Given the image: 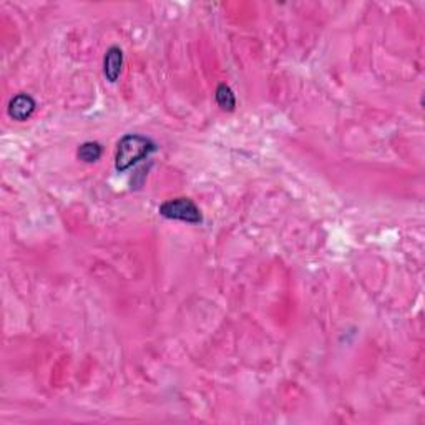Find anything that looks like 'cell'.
<instances>
[{
    "label": "cell",
    "instance_id": "5",
    "mask_svg": "<svg viewBox=\"0 0 425 425\" xmlns=\"http://www.w3.org/2000/svg\"><path fill=\"white\" fill-rule=\"evenodd\" d=\"M215 98H216V103H218V107L221 108V110H224V111L235 110L236 97H235V94H232L231 88L228 87L226 83H219V85L216 87Z\"/></svg>",
    "mask_w": 425,
    "mask_h": 425
},
{
    "label": "cell",
    "instance_id": "2",
    "mask_svg": "<svg viewBox=\"0 0 425 425\" xmlns=\"http://www.w3.org/2000/svg\"><path fill=\"white\" fill-rule=\"evenodd\" d=\"M160 215L163 218L176 219V221H184L191 224H198L203 221V216L199 208L191 201L190 198H175L168 199L160 204Z\"/></svg>",
    "mask_w": 425,
    "mask_h": 425
},
{
    "label": "cell",
    "instance_id": "3",
    "mask_svg": "<svg viewBox=\"0 0 425 425\" xmlns=\"http://www.w3.org/2000/svg\"><path fill=\"white\" fill-rule=\"evenodd\" d=\"M35 100L29 94H19L10 100L9 115L17 122H25L35 111Z\"/></svg>",
    "mask_w": 425,
    "mask_h": 425
},
{
    "label": "cell",
    "instance_id": "4",
    "mask_svg": "<svg viewBox=\"0 0 425 425\" xmlns=\"http://www.w3.org/2000/svg\"><path fill=\"white\" fill-rule=\"evenodd\" d=\"M123 67V52L120 47H110L107 50L105 58H103V74L110 83H115L122 75Z\"/></svg>",
    "mask_w": 425,
    "mask_h": 425
},
{
    "label": "cell",
    "instance_id": "1",
    "mask_svg": "<svg viewBox=\"0 0 425 425\" xmlns=\"http://www.w3.org/2000/svg\"><path fill=\"white\" fill-rule=\"evenodd\" d=\"M156 145L150 138L143 135H125L118 142L115 155V168L118 171H127L142 160H145L148 155L153 153Z\"/></svg>",
    "mask_w": 425,
    "mask_h": 425
},
{
    "label": "cell",
    "instance_id": "6",
    "mask_svg": "<svg viewBox=\"0 0 425 425\" xmlns=\"http://www.w3.org/2000/svg\"><path fill=\"white\" fill-rule=\"evenodd\" d=\"M102 153H103V150L100 143L87 142V143H83V145H80L77 156L85 163H95V162H98Z\"/></svg>",
    "mask_w": 425,
    "mask_h": 425
}]
</instances>
